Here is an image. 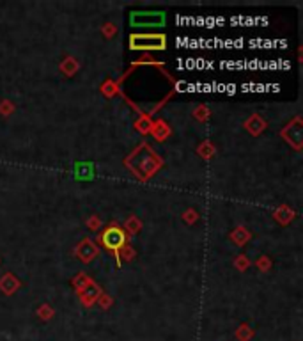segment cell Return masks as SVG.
Returning a JSON list of instances; mask_svg holds the SVG:
<instances>
[{
    "mask_svg": "<svg viewBox=\"0 0 303 341\" xmlns=\"http://www.w3.org/2000/svg\"><path fill=\"white\" fill-rule=\"evenodd\" d=\"M103 244L112 251H119V247L124 244V233L117 227H110L103 233Z\"/></svg>",
    "mask_w": 303,
    "mask_h": 341,
    "instance_id": "7a4b0ae2",
    "label": "cell"
},
{
    "mask_svg": "<svg viewBox=\"0 0 303 341\" xmlns=\"http://www.w3.org/2000/svg\"><path fill=\"white\" fill-rule=\"evenodd\" d=\"M132 48H135V50L165 48V38H163V36H133Z\"/></svg>",
    "mask_w": 303,
    "mask_h": 341,
    "instance_id": "6da1fadb",
    "label": "cell"
}]
</instances>
